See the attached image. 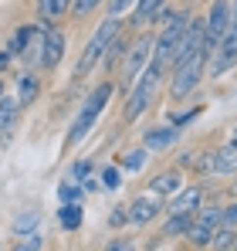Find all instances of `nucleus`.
<instances>
[{
  "mask_svg": "<svg viewBox=\"0 0 237 251\" xmlns=\"http://www.w3.org/2000/svg\"><path fill=\"white\" fill-rule=\"evenodd\" d=\"M163 72H166V68L156 65L153 58L146 61V68L139 72V78L125 92V109H122V119H125V123H136V119L153 105V99H156V92H159V82H163Z\"/></svg>",
  "mask_w": 237,
  "mask_h": 251,
  "instance_id": "obj_1",
  "label": "nucleus"
},
{
  "mask_svg": "<svg viewBox=\"0 0 237 251\" xmlns=\"http://www.w3.org/2000/svg\"><path fill=\"white\" fill-rule=\"evenodd\" d=\"M112 92H116V85H112V82H102L98 88H92V92H88V99L81 102L78 116L71 119V129H68V139H65V150L78 146L81 139H85V136L92 132V126L98 123V116L105 112V105H109Z\"/></svg>",
  "mask_w": 237,
  "mask_h": 251,
  "instance_id": "obj_2",
  "label": "nucleus"
},
{
  "mask_svg": "<svg viewBox=\"0 0 237 251\" xmlns=\"http://www.w3.org/2000/svg\"><path fill=\"white\" fill-rule=\"evenodd\" d=\"M153 34H139L132 44H125V51H122V58H118V68H116V75H118V88L122 92H129L132 88V82L139 78V72L146 68V61L153 58Z\"/></svg>",
  "mask_w": 237,
  "mask_h": 251,
  "instance_id": "obj_3",
  "label": "nucleus"
},
{
  "mask_svg": "<svg viewBox=\"0 0 237 251\" xmlns=\"http://www.w3.org/2000/svg\"><path fill=\"white\" fill-rule=\"evenodd\" d=\"M27 54L38 61V68H44V72L58 68V65H61V58H65V34H61L54 24L38 21V38H34V44H31V51H27Z\"/></svg>",
  "mask_w": 237,
  "mask_h": 251,
  "instance_id": "obj_4",
  "label": "nucleus"
},
{
  "mask_svg": "<svg viewBox=\"0 0 237 251\" xmlns=\"http://www.w3.org/2000/svg\"><path fill=\"white\" fill-rule=\"evenodd\" d=\"M203 72H207V54H203V51L183 58V61H176V65H173V75H169V99H173V102H183V99L200 85Z\"/></svg>",
  "mask_w": 237,
  "mask_h": 251,
  "instance_id": "obj_5",
  "label": "nucleus"
},
{
  "mask_svg": "<svg viewBox=\"0 0 237 251\" xmlns=\"http://www.w3.org/2000/svg\"><path fill=\"white\" fill-rule=\"evenodd\" d=\"M118 31H122V21H118V17H112V14L98 24V31L88 38V44H85V51H81V58H78V68H75V75H78V78H85L92 68H98V61H102V54H105L109 41L116 38Z\"/></svg>",
  "mask_w": 237,
  "mask_h": 251,
  "instance_id": "obj_6",
  "label": "nucleus"
},
{
  "mask_svg": "<svg viewBox=\"0 0 237 251\" xmlns=\"http://www.w3.org/2000/svg\"><path fill=\"white\" fill-rule=\"evenodd\" d=\"M187 21H190L187 14H173V17L166 21L163 34L153 41V61H156V65H163V68H169V65H173V54H176L180 38H183V31H187Z\"/></svg>",
  "mask_w": 237,
  "mask_h": 251,
  "instance_id": "obj_7",
  "label": "nucleus"
},
{
  "mask_svg": "<svg viewBox=\"0 0 237 251\" xmlns=\"http://www.w3.org/2000/svg\"><path fill=\"white\" fill-rule=\"evenodd\" d=\"M220 214H224V207H217V204L197 207L193 210V221H190V227H187L183 238H187L193 248H210V238H213V231L220 227Z\"/></svg>",
  "mask_w": 237,
  "mask_h": 251,
  "instance_id": "obj_8",
  "label": "nucleus"
},
{
  "mask_svg": "<svg viewBox=\"0 0 237 251\" xmlns=\"http://www.w3.org/2000/svg\"><path fill=\"white\" fill-rule=\"evenodd\" d=\"M227 21H231V0H213L210 10H207V17H203V51H207V54H210V51L217 48V41L224 38Z\"/></svg>",
  "mask_w": 237,
  "mask_h": 251,
  "instance_id": "obj_9",
  "label": "nucleus"
},
{
  "mask_svg": "<svg viewBox=\"0 0 237 251\" xmlns=\"http://www.w3.org/2000/svg\"><path fill=\"white\" fill-rule=\"evenodd\" d=\"M207 58H210V75H224L227 68H234L237 65V27H227L224 38L217 41V48Z\"/></svg>",
  "mask_w": 237,
  "mask_h": 251,
  "instance_id": "obj_10",
  "label": "nucleus"
},
{
  "mask_svg": "<svg viewBox=\"0 0 237 251\" xmlns=\"http://www.w3.org/2000/svg\"><path fill=\"white\" fill-rule=\"evenodd\" d=\"M125 210H129V224L142 227V224H149L153 217H159V197L156 194H142V197H136Z\"/></svg>",
  "mask_w": 237,
  "mask_h": 251,
  "instance_id": "obj_11",
  "label": "nucleus"
},
{
  "mask_svg": "<svg viewBox=\"0 0 237 251\" xmlns=\"http://www.w3.org/2000/svg\"><path fill=\"white\" fill-rule=\"evenodd\" d=\"M180 136H183V129L169 123V126H159V129H149V132L142 136V146H146L149 153H163V150H169Z\"/></svg>",
  "mask_w": 237,
  "mask_h": 251,
  "instance_id": "obj_12",
  "label": "nucleus"
},
{
  "mask_svg": "<svg viewBox=\"0 0 237 251\" xmlns=\"http://www.w3.org/2000/svg\"><path fill=\"white\" fill-rule=\"evenodd\" d=\"M187 183H183V170L173 167L166 170V173H159V176H153V183H149V194H156V197H173L176 190H183Z\"/></svg>",
  "mask_w": 237,
  "mask_h": 251,
  "instance_id": "obj_13",
  "label": "nucleus"
},
{
  "mask_svg": "<svg viewBox=\"0 0 237 251\" xmlns=\"http://www.w3.org/2000/svg\"><path fill=\"white\" fill-rule=\"evenodd\" d=\"M200 201H203V187H183V190H176L173 194V201H169V214H176V210H183V214H193L200 207Z\"/></svg>",
  "mask_w": 237,
  "mask_h": 251,
  "instance_id": "obj_14",
  "label": "nucleus"
},
{
  "mask_svg": "<svg viewBox=\"0 0 237 251\" xmlns=\"http://www.w3.org/2000/svg\"><path fill=\"white\" fill-rule=\"evenodd\" d=\"M21 119V102L17 99H0V139H10Z\"/></svg>",
  "mask_w": 237,
  "mask_h": 251,
  "instance_id": "obj_15",
  "label": "nucleus"
},
{
  "mask_svg": "<svg viewBox=\"0 0 237 251\" xmlns=\"http://www.w3.org/2000/svg\"><path fill=\"white\" fill-rule=\"evenodd\" d=\"M34 38H38V24L14 31V34H10V41H7V54H10V58H21V54H27V51H31V44H34Z\"/></svg>",
  "mask_w": 237,
  "mask_h": 251,
  "instance_id": "obj_16",
  "label": "nucleus"
},
{
  "mask_svg": "<svg viewBox=\"0 0 237 251\" xmlns=\"http://www.w3.org/2000/svg\"><path fill=\"white\" fill-rule=\"evenodd\" d=\"M34 3H38V17L47 21V24L61 21V17L71 10V0H34Z\"/></svg>",
  "mask_w": 237,
  "mask_h": 251,
  "instance_id": "obj_17",
  "label": "nucleus"
},
{
  "mask_svg": "<svg viewBox=\"0 0 237 251\" xmlns=\"http://www.w3.org/2000/svg\"><path fill=\"white\" fill-rule=\"evenodd\" d=\"M213 173H237V143H227L213 153Z\"/></svg>",
  "mask_w": 237,
  "mask_h": 251,
  "instance_id": "obj_18",
  "label": "nucleus"
},
{
  "mask_svg": "<svg viewBox=\"0 0 237 251\" xmlns=\"http://www.w3.org/2000/svg\"><path fill=\"white\" fill-rule=\"evenodd\" d=\"M190 221H193V214H183V210L169 214V221H166V227H163V238H183L187 227H190Z\"/></svg>",
  "mask_w": 237,
  "mask_h": 251,
  "instance_id": "obj_19",
  "label": "nucleus"
},
{
  "mask_svg": "<svg viewBox=\"0 0 237 251\" xmlns=\"http://www.w3.org/2000/svg\"><path fill=\"white\" fill-rule=\"evenodd\" d=\"M38 92H41V82H38V75H21V82H17V102L21 105H27V102H34L38 99Z\"/></svg>",
  "mask_w": 237,
  "mask_h": 251,
  "instance_id": "obj_20",
  "label": "nucleus"
},
{
  "mask_svg": "<svg viewBox=\"0 0 237 251\" xmlns=\"http://www.w3.org/2000/svg\"><path fill=\"white\" fill-rule=\"evenodd\" d=\"M163 7H166V0H136V24H139V27L149 24Z\"/></svg>",
  "mask_w": 237,
  "mask_h": 251,
  "instance_id": "obj_21",
  "label": "nucleus"
},
{
  "mask_svg": "<svg viewBox=\"0 0 237 251\" xmlns=\"http://www.w3.org/2000/svg\"><path fill=\"white\" fill-rule=\"evenodd\" d=\"M58 221H61L65 231H78V227H81V204H78V201H75V204H61Z\"/></svg>",
  "mask_w": 237,
  "mask_h": 251,
  "instance_id": "obj_22",
  "label": "nucleus"
},
{
  "mask_svg": "<svg viewBox=\"0 0 237 251\" xmlns=\"http://www.w3.org/2000/svg\"><path fill=\"white\" fill-rule=\"evenodd\" d=\"M125 34H122V31H118L116 38H112V41H109V48H105V54H102V61H105V68H116V61L118 58H122V51H125Z\"/></svg>",
  "mask_w": 237,
  "mask_h": 251,
  "instance_id": "obj_23",
  "label": "nucleus"
},
{
  "mask_svg": "<svg viewBox=\"0 0 237 251\" xmlns=\"http://www.w3.org/2000/svg\"><path fill=\"white\" fill-rule=\"evenodd\" d=\"M146 156H149V150H146V146H139V150L125 153V156H122L118 163H122V170H125V173H136V170L146 167Z\"/></svg>",
  "mask_w": 237,
  "mask_h": 251,
  "instance_id": "obj_24",
  "label": "nucleus"
},
{
  "mask_svg": "<svg viewBox=\"0 0 237 251\" xmlns=\"http://www.w3.org/2000/svg\"><path fill=\"white\" fill-rule=\"evenodd\" d=\"M102 3H105V0H71V14H75V17L81 21V17L95 14V10H98Z\"/></svg>",
  "mask_w": 237,
  "mask_h": 251,
  "instance_id": "obj_25",
  "label": "nucleus"
},
{
  "mask_svg": "<svg viewBox=\"0 0 237 251\" xmlns=\"http://www.w3.org/2000/svg\"><path fill=\"white\" fill-rule=\"evenodd\" d=\"M58 197H61V204H75L81 197V187L75 180H71V183H61V187H58Z\"/></svg>",
  "mask_w": 237,
  "mask_h": 251,
  "instance_id": "obj_26",
  "label": "nucleus"
},
{
  "mask_svg": "<svg viewBox=\"0 0 237 251\" xmlns=\"http://www.w3.org/2000/svg\"><path fill=\"white\" fill-rule=\"evenodd\" d=\"M118 183H122V170L118 167H102V187H105V190H116Z\"/></svg>",
  "mask_w": 237,
  "mask_h": 251,
  "instance_id": "obj_27",
  "label": "nucleus"
},
{
  "mask_svg": "<svg viewBox=\"0 0 237 251\" xmlns=\"http://www.w3.org/2000/svg\"><path fill=\"white\" fill-rule=\"evenodd\" d=\"M17 248H21V251H34V248H44V238H41L38 231H27V234H21V241H17Z\"/></svg>",
  "mask_w": 237,
  "mask_h": 251,
  "instance_id": "obj_28",
  "label": "nucleus"
},
{
  "mask_svg": "<svg viewBox=\"0 0 237 251\" xmlns=\"http://www.w3.org/2000/svg\"><path fill=\"white\" fill-rule=\"evenodd\" d=\"M88 170H92V160H81V163H75V167H71V180H75V183L88 180Z\"/></svg>",
  "mask_w": 237,
  "mask_h": 251,
  "instance_id": "obj_29",
  "label": "nucleus"
},
{
  "mask_svg": "<svg viewBox=\"0 0 237 251\" xmlns=\"http://www.w3.org/2000/svg\"><path fill=\"white\" fill-rule=\"evenodd\" d=\"M136 7V0H109V14L118 17V14H125V10H132Z\"/></svg>",
  "mask_w": 237,
  "mask_h": 251,
  "instance_id": "obj_30",
  "label": "nucleus"
},
{
  "mask_svg": "<svg viewBox=\"0 0 237 251\" xmlns=\"http://www.w3.org/2000/svg\"><path fill=\"white\" fill-rule=\"evenodd\" d=\"M197 116H200V109H190V112H173V126H180V129H183V126L193 123Z\"/></svg>",
  "mask_w": 237,
  "mask_h": 251,
  "instance_id": "obj_31",
  "label": "nucleus"
},
{
  "mask_svg": "<svg viewBox=\"0 0 237 251\" xmlns=\"http://www.w3.org/2000/svg\"><path fill=\"white\" fill-rule=\"evenodd\" d=\"M220 224H227V227H237V197L231 207H224V214H220Z\"/></svg>",
  "mask_w": 237,
  "mask_h": 251,
  "instance_id": "obj_32",
  "label": "nucleus"
},
{
  "mask_svg": "<svg viewBox=\"0 0 237 251\" xmlns=\"http://www.w3.org/2000/svg\"><path fill=\"white\" fill-rule=\"evenodd\" d=\"M109 224H112V227H122V224H129V210H125V207H116L112 214H109Z\"/></svg>",
  "mask_w": 237,
  "mask_h": 251,
  "instance_id": "obj_33",
  "label": "nucleus"
},
{
  "mask_svg": "<svg viewBox=\"0 0 237 251\" xmlns=\"http://www.w3.org/2000/svg\"><path fill=\"white\" fill-rule=\"evenodd\" d=\"M227 27H237V0H231V21H227Z\"/></svg>",
  "mask_w": 237,
  "mask_h": 251,
  "instance_id": "obj_34",
  "label": "nucleus"
},
{
  "mask_svg": "<svg viewBox=\"0 0 237 251\" xmlns=\"http://www.w3.org/2000/svg\"><path fill=\"white\" fill-rule=\"evenodd\" d=\"M7 58H10V54H7V51H0V68L7 65Z\"/></svg>",
  "mask_w": 237,
  "mask_h": 251,
  "instance_id": "obj_35",
  "label": "nucleus"
},
{
  "mask_svg": "<svg viewBox=\"0 0 237 251\" xmlns=\"http://www.w3.org/2000/svg\"><path fill=\"white\" fill-rule=\"evenodd\" d=\"M231 197H237V180H234V183H231Z\"/></svg>",
  "mask_w": 237,
  "mask_h": 251,
  "instance_id": "obj_36",
  "label": "nucleus"
},
{
  "mask_svg": "<svg viewBox=\"0 0 237 251\" xmlns=\"http://www.w3.org/2000/svg\"><path fill=\"white\" fill-rule=\"evenodd\" d=\"M231 143H237V132H234V136H231Z\"/></svg>",
  "mask_w": 237,
  "mask_h": 251,
  "instance_id": "obj_37",
  "label": "nucleus"
},
{
  "mask_svg": "<svg viewBox=\"0 0 237 251\" xmlns=\"http://www.w3.org/2000/svg\"><path fill=\"white\" fill-rule=\"evenodd\" d=\"M0 95H3V82H0Z\"/></svg>",
  "mask_w": 237,
  "mask_h": 251,
  "instance_id": "obj_38",
  "label": "nucleus"
}]
</instances>
